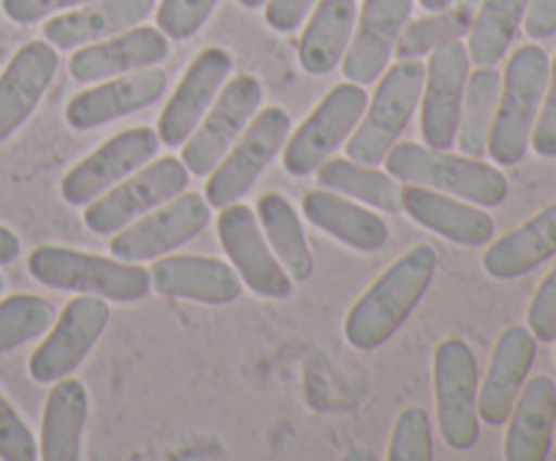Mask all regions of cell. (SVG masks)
Instances as JSON below:
<instances>
[{"label": "cell", "instance_id": "6da1fadb", "mask_svg": "<svg viewBox=\"0 0 556 461\" xmlns=\"http://www.w3.org/2000/svg\"><path fill=\"white\" fill-rule=\"evenodd\" d=\"M434 271L438 253L429 244H416L400 255L351 307L345 318V340L356 350L386 345L427 296Z\"/></svg>", "mask_w": 556, "mask_h": 461}, {"label": "cell", "instance_id": "7a4b0ae2", "mask_svg": "<svg viewBox=\"0 0 556 461\" xmlns=\"http://www.w3.org/2000/svg\"><path fill=\"white\" fill-rule=\"evenodd\" d=\"M383 163L396 182L424 184L483 209H494L508 199V177L481 157L454 155L451 150H434L416 141H396Z\"/></svg>", "mask_w": 556, "mask_h": 461}, {"label": "cell", "instance_id": "3957f363", "mask_svg": "<svg viewBox=\"0 0 556 461\" xmlns=\"http://www.w3.org/2000/svg\"><path fill=\"white\" fill-rule=\"evenodd\" d=\"M548 65L552 60L538 43H521L505 63L497 112L486 144V155L494 166H519L525 161L548 85Z\"/></svg>", "mask_w": 556, "mask_h": 461}, {"label": "cell", "instance_id": "277c9868", "mask_svg": "<svg viewBox=\"0 0 556 461\" xmlns=\"http://www.w3.org/2000/svg\"><path fill=\"white\" fill-rule=\"evenodd\" d=\"M27 271L33 280L54 291L92 293L106 302L134 304L147 298L152 282L141 264L123 258H106L98 253H81L60 244H41L27 255Z\"/></svg>", "mask_w": 556, "mask_h": 461}, {"label": "cell", "instance_id": "5b68a950", "mask_svg": "<svg viewBox=\"0 0 556 461\" xmlns=\"http://www.w3.org/2000/svg\"><path fill=\"white\" fill-rule=\"evenodd\" d=\"M424 76H427V65L418 57L396 60L380 74V79L375 81L378 87L364 108V117L358 119L356 130L345 141V152L351 161L362 163V166H380L386 161L391 146L410 125L413 114L418 112Z\"/></svg>", "mask_w": 556, "mask_h": 461}, {"label": "cell", "instance_id": "8992f818", "mask_svg": "<svg viewBox=\"0 0 556 461\" xmlns=\"http://www.w3.org/2000/svg\"><path fill=\"white\" fill-rule=\"evenodd\" d=\"M432 377L438 428L445 445L454 450L476 448L481 437V418H478L481 372H478V358L472 347L459 336L440 342L434 347Z\"/></svg>", "mask_w": 556, "mask_h": 461}, {"label": "cell", "instance_id": "52a82bcc", "mask_svg": "<svg viewBox=\"0 0 556 461\" xmlns=\"http://www.w3.org/2000/svg\"><path fill=\"white\" fill-rule=\"evenodd\" d=\"M288 136H291V114L286 108H258V114L250 119L242 136L226 152V157L206 174L210 179L204 184V199L210 201V206L223 209L244 199L266 171V166L275 161L277 152H282Z\"/></svg>", "mask_w": 556, "mask_h": 461}, {"label": "cell", "instance_id": "ba28073f", "mask_svg": "<svg viewBox=\"0 0 556 461\" xmlns=\"http://www.w3.org/2000/svg\"><path fill=\"white\" fill-rule=\"evenodd\" d=\"M369 95L356 81H342L326 92L324 101L309 112V117L288 136L282 146V166L293 177H309L329 161L356 130L364 117Z\"/></svg>", "mask_w": 556, "mask_h": 461}, {"label": "cell", "instance_id": "9c48e42d", "mask_svg": "<svg viewBox=\"0 0 556 461\" xmlns=\"http://www.w3.org/2000/svg\"><path fill=\"white\" fill-rule=\"evenodd\" d=\"M188 182L190 171L182 157L168 155L161 157V161H150L139 171L125 177L123 182L98 195L96 201H90L81 217H85V226L92 233H101V236L117 233L134 220H139L141 215L155 209V206L185 193Z\"/></svg>", "mask_w": 556, "mask_h": 461}, {"label": "cell", "instance_id": "30bf717a", "mask_svg": "<svg viewBox=\"0 0 556 461\" xmlns=\"http://www.w3.org/2000/svg\"><path fill=\"white\" fill-rule=\"evenodd\" d=\"M261 101H264V85L250 74L233 76L220 87L210 112L182 144V163L193 177H206L226 157L233 141L258 114Z\"/></svg>", "mask_w": 556, "mask_h": 461}, {"label": "cell", "instance_id": "8fae6325", "mask_svg": "<svg viewBox=\"0 0 556 461\" xmlns=\"http://www.w3.org/2000/svg\"><path fill=\"white\" fill-rule=\"evenodd\" d=\"M210 201L201 193H179L114 233L109 249L114 258L130 264L155 260L199 236L210 222Z\"/></svg>", "mask_w": 556, "mask_h": 461}, {"label": "cell", "instance_id": "7c38bea8", "mask_svg": "<svg viewBox=\"0 0 556 461\" xmlns=\"http://www.w3.org/2000/svg\"><path fill=\"white\" fill-rule=\"evenodd\" d=\"M109 318H112V309H109L106 298L92 296V293H79L76 298H71L60 318H54L47 340L33 350L30 361H27L30 377L36 383H54V380L74 374L106 331Z\"/></svg>", "mask_w": 556, "mask_h": 461}, {"label": "cell", "instance_id": "4fadbf2b", "mask_svg": "<svg viewBox=\"0 0 556 461\" xmlns=\"http://www.w3.org/2000/svg\"><path fill=\"white\" fill-rule=\"evenodd\" d=\"M157 150H161V136L155 128L136 125V128L123 130V133L103 141L87 157H81L65 174L63 182H60V195H63L65 204L85 209L90 201L106 193L109 188L123 182L125 177L139 171L150 161H155Z\"/></svg>", "mask_w": 556, "mask_h": 461}, {"label": "cell", "instance_id": "5bb4252c", "mask_svg": "<svg viewBox=\"0 0 556 461\" xmlns=\"http://www.w3.org/2000/svg\"><path fill=\"white\" fill-rule=\"evenodd\" d=\"M470 65V52H467V43L462 38H451V41L440 43L438 49L429 52L421 103H418L421 136L427 146H434V150L454 146Z\"/></svg>", "mask_w": 556, "mask_h": 461}, {"label": "cell", "instance_id": "9a60e30c", "mask_svg": "<svg viewBox=\"0 0 556 461\" xmlns=\"http://www.w3.org/2000/svg\"><path fill=\"white\" fill-rule=\"evenodd\" d=\"M217 236H220L231 266L242 277V285L264 298L291 296L293 280L282 269L277 255L271 253L253 206L242 204V201L223 206L220 217H217Z\"/></svg>", "mask_w": 556, "mask_h": 461}, {"label": "cell", "instance_id": "2e32d148", "mask_svg": "<svg viewBox=\"0 0 556 461\" xmlns=\"http://www.w3.org/2000/svg\"><path fill=\"white\" fill-rule=\"evenodd\" d=\"M233 57L223 47H206L195 54L185 76L168 95L161 117H157V136L161 144L182 146L188 136L199 128L204 114L215 103L220 87L231 79Z\"/></svg>", "mask_w": 556, "mask_h": 461}, {"label": "cell", "instance_id": "e0dca14e", "mask_svg": "<svg viewBox=\"0 0 556 461\" xmlns=\"http://www.w3.org/2000/svg\"><path fill=\"white\" fill-rule=\"evenodd\" d=\"M166 85V71L155 68V65L134 71V74L103 79L90 90L76 92L65 103V123H68V128L79 130V133L81 130H96L101 125L128 117V114L141 112V108L161 101Z\"/></svg>", "mask_w": 556, "mask_h": 461}, {"label": "cell", "instance_id": "ac0fdd59", "mask_svg": "<svg viewBox=\"0 0 556 461\" xmlns=\"http://www.w3.org/2000/svg\"><path fill=\"white\" fill-rule=\"evenodd\" d=\"M413 3L416 0H364L351 47L342 57V74L348 81L367 87L380 79L394 57L402 27L410 22Z\"/></svg>", "mask_w": 556, "mask_h": 461}, {"label": "cell", "instance_id": "d6986e66", "mask_svg": "<svg viewBox=\"0 0 556 461\" xmlns=\"http://www.w3.org/2000/svg\"><path fill=\"white\" fill-rule=\"evenodd\" d=\"M168 52H172V41L161 27L136 25L117 36L76 47L68 60V74L81 85H96L112 76L134 74V71L163 63Z\"/></svg>", "mask_w": 556, "mask_h": 461}, {"label": "cell", "instance_id": "ffe728a7", "mask_svg": "<svg viewBox=\"0 0 556 461\" xmlns=\"http://www.w3.org/2000/svg\"><path fill=\"white\" fill-rule=\"evenodd\" d=\"M60 68V54L47 38L22 43L0 71V144L11 139L52 87Z\"/></svg>", "mask_w": 556, "mask_h": 461}, {"label": "cell", "instance_id": "44dd1931", "mask_svg": "<svg viewBox=\"0 0 556 461\" xmlns=\"http://www.w3.org/2000/svg\"><path fill=\"white\" fill-rule=\"evenodd\" d=\"M538 356V340L527 325L514 323L500 334L486 377L478 388V418L486 426H505Z\"/></svg>", "mask_w": 556, "mask_h": 461}, {"label": "cell", "instance_id": "7402d4cb", "mask_svg": "<svg viewBox=\"0 0 556 461\" xmlns=\"http://www.w3.org/2000/svg\"><path fill=\"white\" fill-rule=\"evenodd\" d=\"M150 282L161 296L223 307L242 296V277L231 264L206 255H161L150 266Z\"/></svg>", "mask_w": 556, "mask_h": 461}, {"label": "cell", "instance_id": "603a6c76", "mask_svg": "<svg viewBox=\"0 0 556 461\" xmlns=\"http://www.w3.org/2000/svg\"><path fill=\"white\" fill-rule=\"evenodd\" d=\"M400 204L407 217L418 226L429 228L438 236L459 244V247H486L494 239V220L483 206L462 201L456 195L424 188V184H402Z\"/></svg>", "mask_w": 556, "mask_h": 461}, {"label": "cell", "instance_id": "cb8c5ba5", "mask_svg": "<svg viewBox=\"0 0 556 461\" xmlns=\"http://www.w3.org/2000/svg\"><path fill=\"white\" fill-rule=\"evenodd\" d=\"M155 11V0H90L79 9L60 11L43 20V38L58 52L117 36L128 27L141 25Z\"/></svg>", "mask_w": 556, "mask_h": 461}, {"label": "cell", "instance_id": "d4e9b609", "mask_svg": "<svg viewBox=\"0 0 556 461\" xmlns=\"http://www.w3.org/2000/svg\"><path fill=\"white\" fill-rule=\"evenodd\" d=\"M503 456L508 461H546L556 428V380L548 374L527 377L508 415Z\"/></svg>", "mask_w": 556, "mask_h": 461}, {"label": "cell", "instance_id": "484cf974", "mask_svg": "<svg viewBox=\"0 0 556 461\" xmlns=\"http://www.w3.org/2000/svg\"><path fill=\"white\" fill-rule=\"evenodd\" d=\"M302 209L315 228L358 253H378L389 244L391 228L386 226L383 217L334 190H307L302 199Z\"/></svg>", "mask_w": 556, "mask_h": 461}, {"label": "cell", "instance_id": "4316f807", "mask_svg": "<svg viewBox=\"0 0 556 461\" xmlns=\"http://www.w3.org/2000/svg\"><path fill=\"white\" fill-rule=\"evenodd\" d=\"M556 255V201L505 236L492 239L481 264L494 280H519Z\"/></svg>", "mask_w": 556, "mask_h": 461}, {"label": "cell", "instance_id": "83f0119b", "mask_svg": "<svg viewBox=\"0 0 556 461\" xmlns=\"http://www.w3.org/2000/svg\"><path fill=\"white\" fill-rule=\"evenodd\" d=\"M356 20V0H318L299 36V65L309 76L331 74L351 47Z\"/></svg>", "mask_w": 556, "mask_h": 461}, {"label": "cell", "instance_id": "f1b7e54d", "mask_svg": "<svg viewBox=\"0 0 556 461\" xmlns=\"http://www.w3.org/2000/svg\"><path fill=\"white\" fill-rule=\"evenodd\" d=\"M90 396L87 388L68 377L52 383L41 418V445L38 456L43 461H79L81 459V434H85Z\"/></svg>", "mask_w": 556, "mask_h": 461}, {"label": "cell", "instance_id": "f546056e", "mask_svg": "<svg viewBox=\"0 0 556 461\" xmlns=\"http://www.w3.org/2000/svg\"><path fill=\"white\" fill-rule=\"evenodd\" d=\"M255 217L288 277L293 282H307L315 271V260L296 206L282 193H264L255 204Z\"/></svg>", "mask_w": 556, "mask_h": 461}, {"label": "cell", "instance_id": "4dcf8cb0", "mask_svg": "<svg viewBox=\"0 0 556 461\" xmlns=\"http://www.w3.org/2000/svg\"><path fill=\"white\" fill-rule=\"evenodd\" d=\"M530 0H481L467 30V52L476 65L503 63L525 25Z\"/></svg>", "mask_w": 556, "mask_h": 461}, {"label": "cell", "instance_id": "1f68e13d", "mask_svg": "<svg viewBox=\"0 0 556 461\" xmlns=\"http://www.w3.org/2000/svg\"><path fill=\"white\" fill-rule=\"evenodd\" d=\"M318 188L334 190L353 201L375 206L383 212H402L400 188L402 184L389 171L375 166H362L351 157H329L318 166Z\"/></svg>", "mask_w": 556, "mask_h": 461}, {"label": "cell", "instance_id": "d6a6232c", "mask_svg": "<svg viewBox=\"0 0 556 461\" xmlns=\"http://www.w3.org/2000/svg\"><path fill=\"white\" fill-rule=\"evenodd\" d=\"M500 87H503V74L497 71V65H478L467 76L465 103H462V117L454 141L462 155H486L489 133H492L494 112H497L500 101Z\"/></svg>", "mask_w": 556, "mask_h": 461}, {"label": "cell", "instance_id": "836d02e7", "mask_svg": "<svg viewBox=\"0 0 556 461\" xmlns=\"http://www.w3.org/2000/svg\"><path fill=\"white\" fill-rule=\"evenodd\" d=\"M58 309L49 298L33 293H14L0 298V356L47 334Z\"/></svg>", "mask_w": 556, "mask_h": 461}, {"label": "cell", "instance_id": "e575fe53", "mask_svg": "<svg viewBox=\"0 0 556 461\" xmlns=\"http://www.w3.org/2000/svg\"><path fill=\"white\" fill-rule=\"evenodd\" d=\"M472 22V9L459 5V9H445V11H432L429 16L421 20H413L402 27V36L396 41L394 57L407 60V57H424L432 49H438L440 43L451 41V38L467 36Z\"/></svg>", "mask_w": 556, "mask_h": 461}, {"label": "cell", "instance_id": "d590c367", "mask_svg": "<svg viewBox=\"0 0 556 461\" xmlns=\"http://www.w3.org/2000/svg\"><path fill=\"white\" fill-rule=\"evenodd\" d=\"M432 421L424 407H405L391 432L389 461H432Z\"/></svg>", "mask_w": 556, "mask_h": 461}, {"label": "cell", "instance_id": "8d00e7d4", "mask_svg": "<svg viewBox=\"0 0 556 461\" xmlns=\"http://www.w3.org/2000/svg\"><path fill=\"white\" fill-rule=\"evenodd\" d=\"M220 0H161L155 5L157 27L168 36V41H188L193 38Z\"/></svg>", "mask_w": 556, "mask_h": 461}, {"label": "cell", "instance_id": "74e56055", "mask_svg": "<svg viewBox=\"0 0 556 461\" xmlns=\"http://www.w3.org/2000/svg\"><path fill=\"white\" fill-rule=\"evenodd\" d=\"M0 459L3 461H36L38 443L30 426L22 421L9 399L0 394Z\"/></svg>", "mask_w": 556, "mask_h": 461}, {"label": "cell", "instance_id": "f35d334b", "mask_svg": "<svg viewBox=\"0 0 556 461\" xmlns=\"http://www.w3.org/2000/svg\"><path fill=\"white\" fill-rule=\"evenodd\" d=\"M527 329L538 342H556V264L532 296L527 309Z\"/></svg>", "mask_w": 556, "mask_h": 461}, {"label": "cell", "instance_id": "ab89813d", "mask_svg": "<svg viewBox=\"0 0 556 461\" xmlns=\"http://www.w3.org/2000/svg\"><path fill=\"white\" fill-rule=\"evenodd\" d=\"M530 146L535 150V155L554 161L556 157V54L548 65V85L543 92L541 112H538L535 128H532Z\"/></svg>", "mask_w": 556, "mask_h": 461}, {"label": "cell", "instance_id": "60d3db41", "mask_svg": "<svg viewBox=\"0 0 556 461\" xmlns=\"http://www.w3.org/2000/svg\"><path fill=\"white\" fill-rule=\"evenodd\" d=\"M90 0H0V9L14 25H38L60 11L79 9Z\"/></svg>", "mask_w": 556, "mask_h": 461}, {"label": "cell", "instance_id": "b9f144b4", "mask_svg": "<svg viewBox=\"0 0 556 461\" xmlns=\"http://www.w3.org/2000/svg\"><path fill=\"white\" fill-rule=\"evenodd\" d=\"M318 0H266L264 5V20L271 30L277 33H293L299 30L313 5Z\"/></svg>", "mask_w": 556, "mask_h": 461}, {"label": "cell", "instance_id": "7bdbcfd3", "mask_svg": "<svg viewBox=\"0 0 556 461\" xmlns=\"http://www.w3.org/2000/svg\"><path fill=\"white\" fill-rule=\"evenodd\" d=\"M521 27L535 41L552 38L556 33V0H530V9H527L525 25Z\"/></svg>", "mask_w": 556, "mask_h": 461}, {"label": "cell", "instance_id": "ee69618b", "mask_svg": "<svg viewBox=\"0 0 556 461\" xmlns=\"http://www.w3.org/2000/svg\"><path fill=\"white\" fill-rule=\"evenodd\" d=\"M20 253H22L20 236H16L11 228L0 226V266L14 264V260L20 258Z\"/></svg>", "mask_w": 556, "mask_h": 461}, {"label": "cell", "instance_id": "f6af8a7d", "mask_svg": "<svg viewBox=\"0 0 556 461\" xmlns=\"http://www.w3.org/2000/svg\"><path fill=\"white\" fill-rule=\"evenodd\" d=\"M421 3V9L427 11V14H432V11H445L454 5V0H418Z\"/></svg>", "mask_w": 556, "mask_h": 461}, {"label": "cell", "instance_id": "bcb514c9", "mask_svg": "<svg viewBox=\"0 0 556 461\" xmlns=\"http://www.w3.org/2000/svg\"><path fill=\"white\" fill-rule=\"evenodd\" d=\"M237 3L239 5H244V9H264V5H266V0H237Z\"/></svg>", "mask_w": 556, "mask_h": 461}, {"label": "cell", "instance_id": "7dc6e473", "mask_svg": "<svg viewBox=\"0 0 556 461\" xmlns=\"http://www.w3.org/2000/svg\"><path fill=\"white\" fill-rule=\"evenodd\" d=\"M348 459H375V456L372 453H351Z\"/></svg>", "mask_w": 556, "mask_h": 461}, {"label": "cell", "instance_id": "c3c4849f", "mask_svg": "<svg viewBox=\"0 0 556 461\" xmlns=\"http://www.w3.org/2000/svg\"><path fill=\"white\" fill-rule=\"evenodd\" d=\"M478 3H481V0H462V5H467V9H476Z\"/></svg>", "mask_w": 556, "mask_h": 461}, {"label": "cell", "instance_id": "681fc988", "mask_svg": "<svg viewBox=\"0 0 556 461\" xmlns=\"http://www.w3.org/2000/svg\"><path fill=\"white\" fill-rule=\"evenodd\" d=\"M0 293H3V277H0Z\"/></svg>", "mask_w": 556, "mask_h": 461}, {"label": "cell", "instance_id": "f907efd6", "mask_svg": "<svg viewBox=\"0 0 556 461\" xmlns=\"http://www.w3.org/2000/svg\"><path fill=\"white\" fill-rule=\"evenodd\" d=\"M554 443H556V428H554Z\"/></svg>", "mask_w": 556, "mask_h": 461}, {"label": "cell", "instance_id": "816d5d0a", "mask_svg": "<svg viewBox=\"0 0 556 461\" xmlns=\"http://www.w3.org/2000/svg\"><path fill=\"white\" fill-rule=\"evenodd\" d=\"M554 345H556V342H554ZM554 356H556V350H554Z\"/></svg>", "mask_w": 556, "mask_h": 461}]
</instances>
